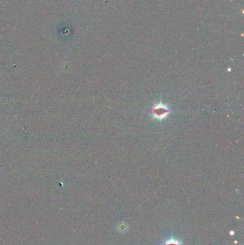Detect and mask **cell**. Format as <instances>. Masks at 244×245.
<instances>
[{
    "label": "cell",
    "mask_w": 244,
    "mask_h": 245,
    "mask_svg": "<svg viewBox=\"0 0 244 245\" xmlns=\"http://www.w3.org/2000/svg\"><path fill=\"white\" fill-rule=\"evenodd\" d=\"M117 231L120 233L124 234L128 230V225L125 223V222H120L117 225Z\"/></svg>",
    "instance_id": "obj_3"
},
{
    "label": "cell",
    "mask_w": 244,
    "mask_h": 245,
    "mask_svg": "<svg viewBox=\"0 0 244 245\" xmlns=\"http://www.w3.org/2000/svg\"><path fill=\"white\" fill-rule=\"evenodd\" d=\"M162 245H183V243L180 240H177L175 239V238L172 237L170 239L165 240Z\"/></svg>",
    "instance_id": "obj_2"
},
{
    "label": "cell",
    "mask_w": 244,
    "mask_h": 245,
    "mask_svg": "<svg viewBox=\"0 0 244 245\" xmlns=\"http://www.w3.org/2000/svg\"><path fill=\"white\" fill-rule=\"evenodd\" d=\"M152 113L153 115V118L163 120L168 116V115L170 113V110L165 105L159 103L153 107Z\"/></svg>",
    "instance_id": "obj_1"
}]
</instances>
